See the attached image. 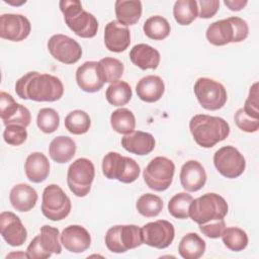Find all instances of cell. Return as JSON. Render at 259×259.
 Segmentation results:
<instances>
[{"instance_id":"30bf717a","label":"cell","mask_w":259,"mask_h":259,"mask_svg":"<svg viewBox=\"0 0 259 259\" xmlns=\"http://www.w3.org/2000/svg\"><path fill=\"white\" fill-rule=\"evenodd\" d=\"M60 235L57 228L48 225L42 226L39 235L35 236L26 248L27 258L47 259L53 253L60 254L62 252Z\"/></svg>"},{"instance_id":"5b68a950","label":"cell","mask_w":259,"mask_h":259,"mask_svg":"<svg viewBox=\"0 0 259 259\" xmlns=\"http://www.w3.org/2000/svg\"><path fill=\"white\" fill-rule=\"evenodd\" d=\"M228 213V203L221 195L210 192L193 199L189 206V217L198 225L223 220Z\"/></svg>"},{"instance_id":"7c38bea8","label":"cell","mask_w":259,"mask_h":259,"mask_svg":"<svg viewBox=\"0 0 259 259\" xmlns=\"http://www.w3.org/2000/svg\"><path fill=\"white\" fill-rule=\"evenodd\" d=\"M194 94L206 110H219L227 102L228 94L224 85L210 78H199L194 84Z\"/></svg>"},{"instance_id":"5bb4252c","label":"cell","mask_w":259,"mask_h":259,"mask_svg":"<svg viewBox=\"0 0 259 259\" xmlns=\"http://www.w3.org/2000/svg\"><path fill=\"white\" fill-rule=\"evenodd\" d=\"M142 235L144 244L157 249H165L172 244L175 230L170 222L158 220L146 224L142 228Z\"/></svg>"},{"instance_id":"603a6c76","label":"cell","mask_w":259,"mask_h":259,"mask_svg":"<svg viewBox=\"0 0 259 259\" xmlns=\"http://www.w3.org/2000/svg\"><path fill=\"white\" fill-rule=\"evenodd\" d=\"M121 146L132 154L144 156L150 154L154 150L155 139L149 133L134 131L121 138Z\"/></svg>"},{"instance_id":"f35d334b","label":"cell","mask_w":259,"mask_h":259,"mask_svg":"<svg viewBox=\"0 0 259 259\" xmlns=\"http://www.w3.org/2000/svg\"><path fill=\"white\" fill-rule=\"evenodd\" d=\"M193 197L186 192H179L175 194L168 202L169 213L179 220H185L189 217V206Z\"/></svg>"},{"instance_id":"ee69618b","label":"cell","mask_w":259,"mask_h":259,"mask_svg":"<svg viewBox=\"0 0 259 259\" xmlns=\"http://www.w3.org/2000/svg\"><path fill=\"white\" fill-rule=\"evenodd\" d=\"M226 228V223L225 220H218V221H212L203 225H199V230L200 232L205 235L208 238L211 239H217L220 238L224 229Z\"/></svg>"},{"instance_id":"8992f818","label":"cell","mask_w":259,"mask_h":259,"mask_svg":"<svg viewBox=\"0 0 259 259\" xmlns=\"http://www.w3.org/2000/svg\"><path fill=\"white\" fill-rule=\"evenodd\" d=\"M102 173L107 179L132 183L139 178L141 168L133 158L109 152L102 159Z\"/></svg>"},{"instance_id":"4316f807","label":"cell","mask_w":259,"mask_h":259,"mask_svg":"<svg viewBox=\"0 0 259 259\" xmlns=\"http://www.w3.org/2000/svg\"><path fill=\"white\" fill-rule=\"evenodd\" d=\"M130 59L134 65L142 70L156 69L160 64V53L147 44H138L130 52Z\"/></svg>"},{"instance_id":"3957f363","label":"cell","mask_w":259,"mask_h":259,"mask_svg":"<svg viewBox=\"0 0 259 259\" xmlns=\"http://www.w3.org/2000/svg\"><path fill=\"white\" fill-rule=\"evenodd\" d=\"M64 14L67 26L78 36L83 38L94 37L98 30V21L95 16L82 7L78 0H62L59 3Z\"/></svg>"},{"instance_id":"7a4b0ae2","label":"cell","mask_w":259,"mask_h":259,"mask_svg":"<svg viewBox=\"0 0 259 259\" xmlns=\"http://www.w3.org/2000/svg\"><path fill=\"white\" fill-rule=\"evenodd\" d=\"M189 130L195 143L206 149L226 140L230 134V125L224 118L207 114L194 115L189 121Z\"/></svg>"},{"instance_id":"cb8c5ba5","label":"cell","mask_w":259,"mask_h":259,"mask_svg":"<svg viewBox=\"0 0 259 259\" xmlns=\"http://www.w3.org/2000/svg\"><path fill=\"white\" fill-rule=\"evenodd\" d=\"M37 197L35 189L26 183L14 185L9 194L11 205L21 212L31 210L36 204Z\"/></svg>"},{"instance_id":"277c9868","label":"cell","mask_w":259,"mask_h":259,"mask_svg":"<svg viewBox=\"0 0 259 259\" xmlns=\"http://www.w3.org/2000/svg\"><path fill=\"white\" fill-rule=\"evenodd\" d=\"M249 33L247 22L237 16L212 22L206 29L207 40L217 47H222L230 42H241L245 40Z\"/></svg>"},{"instance_id":"9a60e30c","label":"cell","mask_w":259,"mask_h":259,"mask_svg":"<svg viewBox=\"0 0 259 259\" xmlns=\"http://www.w3.org/2000/svg\"><path fill=\"white\" fill-rule=\"evenodd\" d=\"M50 54L64 64H75L82 56L81 46L65 34H54L48 41Z\"/></svg>"},{"instance_id":"f6af8a7d","label":"cell","mask_w":259,"mask_h":259,"mask_svg":"<svg viewBox=\"0 0 259 259\" xmlns=\"http://www.w3.org/2000/svg\"><path fill=\"white\" fill-rule=\"evenodd\" d=\"M198 17L199 18H211L215 15L220 7L219 0H200L197 2Z\"/></svg>"},{"instance_id":"d4e9b609","label":"cell","mask_w":259,"mask_h":259,"mask_svg":"<svg viewBox=\"0 0 259 259\" xmlns=\"http://www.w3.org/2000/svg\"><path fill=\"white\" fill-rule=\"evenodd\" d=\"M138 97L148 103L158 101L164 94L165 85L161 77L148 75L143 77L136 86Z\"/></svg>"},{"instance_id":"2e32d148","label":"cell","mask_w":259,"mask_h":259,"mask_svg":"<svg viewBox=\"0 0 259 259\" xmlns=\"http://www.w3.org/2000/svg\"><path fill=\"white\" fill-rule=\"evenodd\" d=\"M31 30L29 20L21 15L5 13L0 16V36L10 41H21L25 39Z\"/></svg>"},{"instance_id":"d6a6232c","label":"cell","mask_w":259,"mask_h":259,"mask_svg":"<svg viewBox=\"0 0 259 259\" xmlns=\"http://www.w3.org/2000/svg\"><path fill=\"white\" fill-rule=\"evenodd\" d=\"M145 34L154 40H162L166 38L171 30L168 20L160 15L149 17L143 26Z\"/></svg>"},{"instance_id":"836d02e7","label":"cell","mask_w":259,"mask_h":259,"mask_svg":"<svg viewBox=\"0 0 259 259\" xmlns=\"http://www.w3.org/2000/svg\"><path fill=\"white\" fill-rule=\"evenodd\" d=\"M111 127L118 134L127 135L136 127V117L127 108H118L110 115Z\"/></svg>"},{"instance_id":"1f68e13d","label":"cell","mask_w":259,"mask_h":259,"mask_svg":"<svg viewBox=\"0 0 259 259\" xmlns=\"http://www.w3.org/2000/svg\"><path fill=\"white\" fill-rule=\"evenodd\" d=\"M173 15L180 25H189L198 16V6L195 0H178L174 3Z\"/></svg>"},{"instance_id":"60d3db41","label":"cell","mask_w":259,"mask_h":259,"mask_svg":"<svg viewBox=\"0 0 259 259\" xmlns=\"http://www.w3.org/2000/svg\"><path fill=\"white\" fill-rule=\"evenodd\" d=\"M26 127L19 124H9L3 132L4 141L11 146H20L27 139Z\"/></svg>"},{"instance_id":"52a82bcc","label":"cell","mask_w":259,"mask_h":259,"mask_svg":"<svg viewBox=\"0 0 259 259\" xmlns=\"http://www.w3.org/2000/svg\"><path fill=\"white\" fill-rule=\"evenodd\" d=\"M142 244V229L136 225L113 226L105 234V245L113 253H124Z\"/></svg>"},{"instance_id":"ac0fdd59","label":"cell","mask_w":259,"mask_h":259,"mask_svg":"<svg viewBox=\"0 0 259 259\" xmlns=\"http://www.w3.org/2000/svg\"><path fill=\"white\" fill-rule=\"evenodd\" d=\"M0 233L5 242L12 246H21L27 239V231L19 217L11 211L0 213Z\"/></svg>"},{"instance_id":"484cf974","label":"cell","mask_w":259,"mask_h":259,"mask_svg":"<svg viewBox=\"0 0 259 259\" xmlns=\"http://www.w3.org/2000/svg\"><path fill=\"white\" fill-rule=\"evenodd\" d=\"M24 171L29 181L33 183L45 181L50 174V163L48 158L40 152L29 154L24 163Z\"/></svg>"},{"instance_id":"83f0119b","label":"cell","mask_w":259,"mask_h":259,"mask_svg":"<svg viewBox=\"0 0 259 259\" xmlns=\"http://www.w3.org/2000/svg\"><path fill=\"white\" fill-rule=\"evenodd\" d=\"M76 143L67 136L56 137L50 144L49 154L53 161L59 164L69 162L76 153Z\"/></svg>"},{"instance_id":"74e56055","label":"cell","mask_w":259,"mask_h":259,"mask_svg":"<svg viewBox=\"0 0 259 259\" xmlns=\"http://www.w3.org/2000/svg\"><path fill=\"white\" fill-rule=\"evenodd\" d=\"M136 207L138 212L143 217L154 218L163 209V200L153 193H146L139 197Z\"/></svg>"},{"instance_id":"6da1fadb","label":"cell","mask_w":259,"mask_h":259,"mask_svg":"<svg viewBox=\"0 0 259 259\" xmlns=\"http://www.w3.org/2000/svg\"><path fill=\"white\" fill-rule=\"evenodd\" d=\"M15 92L22 99L54 102L63 96L64 86L54 75L31 71L16 81Z\"/></svg>"},{"instance_id":"44dd1931","label":"cell","mask_w":259,"mask_h":259,"mask_svg":"<svg viewBox=\"0 0 259 259\" xmlns=\"http://www.w3.org/2000/svg\"><path fill=\"white\" fill-rule=\"evenodd\" d=\"M179 178L186 191L196 192L204 186L207 177L203 166L198 161L189 160L181 167Z\"/></svg>"},{"instance_id":"7bdbcfd3","label":"cell","mask_w":259,"mask_h":259,"mask_svg":"<svg viewBox=\"0 0 259 259\" xmlns=\"http://www.w3.org/2000/svg\"><path fill=\"white\" fill-rule=\"evenodd\" d=\"M246 114L253 118L259 119V110H258V83H254L250 87L249 95L245 101L244 107H242Z\"/></svg>"},{"instance_id":"ab89813d","label":"cell","mask_w":259,"mask_h":259,"mask_svg":"<svg viewBox=\"0 0 259 259\" xmlns=\"http://www.w3.org/2000/svg\"><path fill=\"white\" fill-rule=\"evenodd\" d=\"M36 124L42 133L52 134L56 132L60 125L59 113L54 108H41L37 113Z\"/></svg>"},{"instance_id":"f1b7e54d","label":"cell","mask_w":259,"mask_h":259,"mask_svg":"<svg viewBox=\"0 0 259 259\" xmlns=\"http://www.w3.org/2000/svg\"><path fill=\"white\" fill-rule=\"evenodd\" d=\"M117 21L125 26L136 24L142 16L140 0H117L114 4Z\"/></svg>"},{"instance_id":"8fae6325","label":"cell","mask_w":259,"mask_h":259,"mask_svg":"<svg viewBox=\"0 0 259 259\" xmlns=\"http://www.w3.org/2000/svg\"><path fill=\"white\" fill-rule=\"evenodd\" d=\"M71 207L70 198L59 185L50 184L44 189L41 212L47 219L62 221L69 215Z\"/></svg>"},{"instance_id":"b9f144b4","label":"cell","mask_w":259,"mask_h":259,"mask_svg":"<svg viewBox=\"0 0 259 259\" xmlns=\"http://www.w3.org/2000/svg\"><path fill=\"white\" fill-rule=\"evenodd\" d=\"M234 120L237 126L246 133H255L259 128V119L253 118L245 113L243 108H240L236 111L234 115Z\"/></svg>"},{"instance_id":"e575fe53","label":"cell","mask_w":259,"mask_h":259,"mask_svg":"<svg viewBox=\"0 0 259 259\" xmlns=\"http://www.w3.org/2000/svg\"><path fill=\"white\" fill-rule=\"evenodd\" d=\"M98 69L104 83H113L122 76L124 66L115 58L105 57L98 62Z\"/></svg>"},{"instance_id":"d6986e66","label":"cell","mask_w":259,"mask_h":259,"mask_svg":"<svg viewBox=\"0 0 259 259\" xmlns=\"http://www.w3.org/2000/svg\"><path fill=\"white\" fill-rule=\"evenodd\" d=\"M64 248L71 253H82L91 245V236L82 226L71 225L66 227L60 235Z\"/></svg>"},{"instance_id":"9c48e42d","label":"cell","mask_w":259,"mask_h":259,"mask_svg":"<svg viewBox=\"0 0 259 259\" xmlns=\"http://www.w3.org/2000/svg\"><path fill=\"white\" fill-rule=\"evenodd\" d=\"M95 168L93 163L87 158L75 160L68 168L67 183L71 192L78 196H86L93 183Z\"/></svg>"},{"instance_id":"d590c367","label":"cell","mask_w":259,"mask_h":259,"mask_svg":"<svg viewBox=\"0 0 259 259\" xmlns=\"http://www.w3.org/2000/svg\"><path fill=\"white\" fill-rule=\"evenodd\" d=\"M221 237L225 246L235 252L243 251L247 247L249 241L247 233L237 227L225 228Z\"/></svg>"},{"instance_id":"e0dca14e","label":"cell","mask_w":259,"mask_h":259,"mask_svg":"<svg viewBox=\"0 0 259 259\" xmlns=\"http://www.w3.org/2000/svg\"><path fill=\"white\" fill-rule=\"evenodd\" d=\"M0 116L3 124H19L23 126H28L31 120V115L29 110L17 103L13 97L4 92H0Z\"/></svg>"},{"instance_id":"ba28073f","label":"cell","mask_w":259,"mask_h":259,"mask_svg":"<svg viewBox=\"0 0 259 259\" xmlns=\"http://www.w3.org/2000/svg\"><path fill=\"white\" fill-rule=\"evenodd\" d=\"M175 165L172 160L158 156L152 159L143 172L147 186L154 191L166 190L173 181Z\"/></svg>"},{"instance_id":"4dcf8cb0","label":"cell","mask_w":259,"mask_h":259,"mask_svg":"<svg viewBox=\"0 0 259 259\" xmlns=\"http://www.w3.org/2000/svg\"><path fill=\"white\" fill-rule=\"evenodd\" d=\"M133 92L128 83L124 81H115L111 83L106 91L105 97L109 104L113 106H123L132 99Z\"/></svg>"},{"instance_id":"ffe728a7","label":"cell","mask_w":259,"mask_h":259,"mask_svg":"<svg viewBox=\"0 0 259 259\" xmlns=\"http://www.w3.org/2000/svg\"><path fill=\"white\" fill-rule=\"evenodd\" d=\"M104 44L108 51L121 53L125 51L131 44V32L127 26L112 20L105 25Z\"/></svg>"},{"instance_id":"4fadbf2b","label":"cell","mask_w":259,"mask_h":259,"mask_svg":"<svg viewBox=\"0 0 259 259\" xmlns=\"http://www.w3.org/2000/svg\"><path fill=\"white\" fill-rule=\"evenodd\" d=\"M213 164L221 175L230 179L241 176L246 168L244 156L233 146L220 148L213 155Z\"/></svg>"},{"instance_id":"f546056e","label":"cell","mask_w":259,"mask_h":259,"mask_svg":"<svg viewBox=\"0 0 259 259\" xmlns=\"http://www.w3.org/2000/svg\"><path fill=\"white\" fill-rule=\"evenodd\" d=\"M206 245L204 240L196 233H188L180 240L178 252L184 259H198L205 251Z\"/></svg>"},{"instance_id":"bcb514c9","label":"cell","mask_w":259,"mask_h":259,"mask_svg":"<svg viewBox=\"0 0 259 259\" xmlns=\"http://www.w3.org/2000/svg\"><path fill=\"white\" fill-rule=\"evenodd\" d=\"M224 3L231 11H240L247 5L248 2L243 0H225Z\"/></svg>"},{"instance_id":"7402d4cb","label":"cell","mask_w":259,"mask_h":259,"mask_svg":"<svg viewBox=\"0 0 259 259\" xmlns=\"http://www.w3.org/2000/svg\"><path fill=\"white\" fill-rule=\"evenodd\" d=\"M76 82L84 92L94 93L99 91L104 82L99 73L98 62L87 61L79 66L76 71Z\"/></svg>"},{"instance_id":"8d00e7d4","label":"cell","mask_w":259,"mask_h":259,"mask_svg":"<svg viewBox=\"0 0 259 259\" xmlns=\"http://www.w3.org/2000/svg\"><path fill=\"white\" fill-rule=\"evenodd\" d=\"M91 119L88 113L80 109L71 111L65 117V127L73 135L86 134L89 131Z\"/></svg>"}]
</instances>
